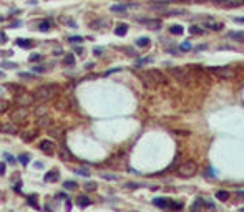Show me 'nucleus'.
<instances>
[{
  "label": "nucleus",
  "instance_id": "obj_1",
  "mask_svg": "<svg viewBox=\"0 0 244 212\" xmlns=\"http://www.w3.org/2000/svg\"><path fill=\"white\" fill-rule=\"evenodd\" d=\"M57 91H58V88L55 85H42L33 91V101L45 103V101H48V99L53 98L57 95Z\"/></svg>",
  "mask_w": 244,
  "mask_h": 212
},
{
  "label": "nucleus",
  "instance_id": "obj_2",
  "mask_svg": "<svg viewBox=\"0 0 244 212\" xmlns=\"http://www.w3.org/2000/svg\"><path fill=\"white\" fill-rule=\"evenodd\" d=\"M141 78L146 86H156L158 83H165L166 81V76L160 70H148V72L141 73Z\"/></svg>",
  "mask_w": 244,
  "mask_h": 212
},
{
  "label": "nucleus",
  "instance_id": "obj_3",
  "mask_svg": "<svg viewBox=\"0 0 244 212\" xmlns=\"http://www.w3.org/2000/svg\"><path fill=\"white\" fill-rule=\"evenodd\" d=\"M208 70L216 76H219V78H234L236 76V72L231 66H211Z\"/></svg>",
  "mask_w": 244,
  "mask_h": 212
},
{
  "label": "nucleus",
  "instance_id": "obj_4",
  "mask_svg": "<svg viewBox=\"0 0 244 212\" xmlns=\"http://www.w3.org/2000/svg\"><path fill=\"white\" fill-rule=\"evenodd\" d=\"M196 171H198V166H196L194 162H184L183 166H179L178 174L181 176V178H191Z\"/></svg>",
  "mask_w": 244,
  "mask_h": 212
},
{
  "label": "nucleus",
  "instance_id": "obj_5",
  "mask_svg": "<svg viewBox=\"0 0 244 212\" xmlns=\"http://www.w3.org/2000/svg\"><path fill=\"white\" fill-rule=\"evenodd\" d=\"M168 72H170L174 78L179 80V81H186L189 78V70L188 68H176V66H171L168 68Z\"/></svg>",
  "mask_w": 244,
  "mask_h": 212
},
{
  "label": "nucleus",
  "instance_id": "obj_6",
  "mask_svg": "<svg viewBox=\"0 0 244 212\" xmlns=\"http://www.w3.org/2000/svg\"><path fill=\"white\" fill-rule=\"evenodd\" d=\"M15 101L19 103V106H30L33 103V95H28V93L23 90L20 93H17V96H15Z\"/></svg>",
  "mask_w": 244,
  "mask_h": 212
},
{
  "label": "nucleus",
  "instance_id": "obj_7",
  "mask_svg": "<svg viewBox=\"0 0 244 212\" xmlns=\"http://www.w3.org/2000/svg\"><path fill=\"white\" fill-rule=\"evenodd\" d=\"M201 20H203V25H204V28H209V30H214V32L223 30V27H224L223 22H216L214 19H211V17H203Z\"/></svg>",
  "mask_w": 244,
  "mask_h": 212
},
{
  "label": "nucleus",
  "instance_id": "obj_8",
  "mask_svg": "<svg viewBox=\"0 0 244 212\" xmlns=\"http://www.w3.org/2000/svg\"><path fill=\"white\" fill-rule=\"evenodd\" d=\"M27 118H28V108L27 106H17L15 111L12 113V119H14V123L15 121H25Z\"/></svg>",
  "mask_w": 244,
  "mask_h": 212
},
{
  "label": "nucleus",
  "instance_id": "obj_9",
  "mask_svg": "<svg viewBox=\"0 0 244 212\" xmlns=\"http://www.w3.org/2000/svg\"><path fill=\"white\" fill-rule=\"evenodd\" d=\"M38 148L42 149L43 152H46V154H53L57 144L53 143V141H50V139H42V141H40V144H38Z\"/></svg>",
  "mask_w": 244,
  "mask_h": 212
},
{
  "label": "nucleus",
  "instance_id": "obj_10",
  "mask_svg": "<svg viewBox=\"0 0 244 212\" xmlns=\"http://www.w3.org/2000/svg\"><path fill=\"white\" fill-rule=\"evenodd\" d=\"M0 133H3V134H17V133H19V126H17L14 121L3 123V125H0Z\"/></svg>",
  "mask_w": 244,
  "mask_h": 212
},
{
  "label": "nucleus",
  "instance_id": "obj_11",
  "mask_svg": "<svg viewBox=\"0 0 244 212\" xmlns=\"http://www.w3.org/2000/svg\"><path fill=\"white\" fill-rule=\"evenodd\" d=\"M203 207H214V204L213 202H208L206 199H203V197H198L196 202L191 205V212H199Z\"/></svg>",
  "mask_w": 244,
  "mask_h": 212
},
{
  "label": "nucleus",
  "instance_id": "obj_12",
  "mask_svg": "<svg viewBox=\"0 0 244 212\" xmlns=\"http://www.w3.org/2000/svg\"><path fill=\"white\" fill-rule=\"evenodd\" d=\"M139 22H141L143 25H146L148 28H151V30H158V28H161V22L155 20V19H139Z\"/></svg>",
  "mask_w": 244,
  "mask_h": 212
},
{
  "label": "nucleus",
  "instance_id": "obj_13",
  "mask_svg": "<svg viewBox=\"0 0 244 212\" xmlns=\"http://www.w3.org/2000/svg\"><path fill=\"white\" fill-rule=\"evenodd\" d=\"M58 156H60L62 161H75L73 154L70 152L67 148H58Z\"/></svg>",
  "mask_w": 244,
  "mask_h": 212
},
{
  "label": "nucleus",
  "instance_id": "obj_14",
  "mask_svg": "<svg viewBox=\"0 0 244 212\" xmlns=\"http://www.w3.org/2000/svg\"><path fill=\"white\" fill-rule=\"evenodd\" d=\"M60 179V172H58V169H52L48 172L45 174V182H55Z\"/></svg>",
  "mask_w": 244,
  "mask_h": 212
},
{
  "label": "nucleus",
  "instance_id": "obj_15",
  "mask_svg": "<svg viewBox=\"0 0 244 212\" xmlns=\"http://www.w3.org/2000/svg\"><path fill=\"white\" fill-rule=\"evenodd\" d=\"M130 7H133V5H128V3H116V5H111V12H115V13H123V12H126Z\"/></svg>",
  "mask_w": 244,
  "mask_h": 212
},
{
  "label": "nucleus",
  "instance_id": "obj_16",
  "mask_svg": "<svg viewBox=\"0 0 244 212\" xmlns=\"http://www.w3.org/2000/svg\"><path fill=\"white\" fill-rule=\"evenodd\" d=\"M90 204H91V199H88L86 196H78L77 197V205H78V207L83 209V207H88Z\"/></svg>",
  "mask_w": 244,
  "mask_h": 212
},
{
  "label": "nucleus",
  "instance_id": "obj_17",
  "mask_svg": "<svg viewBox=\"0 0 244 212\" xmlns=\"http://www.w3.org/2000/svg\"><path fill=\"white\" fill-rule=\"evenodd\" d=\"M46 129H48V134H50V136H55V138H62L63 136V131H62V129L60 128H58V126H53V125H50L48 128H46Z\"/></svg>",
  "mask_w": 244,
  "mask_h": 212
},
{
  "label": "nucleus",
  "instance_id": "obj_18",
  "mask_svg": "<svg viewBox=\"0 0 244 212\" xmlns=\"http://www.w3.org/2000/svg\"><path fill=\"white\" fill-rule=\"evenodd\" d=\"M52 125V119L48 116H42V118H38V121H37V126L38 128H43V129H46Z\"/></svg>",
  "mask_w": 244,
  "mask_h": 212
},
{
  "label": "nucleus",
  "instance_id": "obj_19",
  "mask_svg": "<svg viewBox=\"0 0 244 212\" xmlns=\"http://www.w3.org/2000/svg\"><path fill=\"white\" fill-rule=\"evenodd\" d=\"M126 32H128V25H126V23H120V25L115 28V33L118 35V37H123V35H126Z\"/></svg>",
  "mask_w": 244,
  "mask_h": 212
},
{
  "label": "nucleus",
  "instance_id": "obj_20",
  "mask_svg": "<svg viewBox=\"0 0 244 212\" xmlns=\"http://www.w3.org/2000/svg\"><path fill=\"white\" fill-rule=\"evenodd\" d=\"M153 204L156 205V207L166 209V207H168V199H165V197H158V199H153Z\"/></svg>",
  "mask_w": 244,
  "mask_h": 212
},
{
  "label": "nucleus",
  "instance_id": "obj_21",
  "mask_svg": "<svg viewBox=\"0 0 244 212\" xmlns=\"http://www.w3.org/2000/svg\"><path fill=\"white\" fill-rule=\"evenodd\" d=\"M17 45L22 46V48H32V46H33V42H30V40H25V38H17Z\"/></svg>",
  "mask_w": 244,
  "mask_h": 212
},
{
  "label": "nucleus",
  "instance_id": "obj_22",
  "mask_svg": "<svg viewBox=\"0 0 244 212\" xmlns=\"http://www.w3.org/2000/svg\"><path fill=\"white\" fill-rule=\"evenodd\" d=\"M35 138H37V131H27V134L22 136V139L25 141V143H30V141H33Z\"/></svg>",
  "mask_w": 244,
  "mask_h": 212
},
{
  "label": "nucleus",
  "instance_id": "obj_23",
  "mask_svg": "<svg viewBox=\"0 0 244 212\" xmlns=\"http://www.w3.org/2000/svg\"><path fill=\"white\" fill-rule=\"evenodd\" d=\"M166 209H171V210H181L183 209V204L181 202H174V201H168V207Z\"/></svg>",
  "mask_w": 244,
  "mask_h": 212
},
{
  "label": "nucleus",
  "instance_id": "obj_24",
  "mask_svg": "<svg viewBox=\"0 0 244 212\" xmlns=\"http://www.w3.org/2000/svg\"><path fill=\"white\" fill-rule=\"evenodd\" d=\"M50 28H52V22H50V20H43V22L38 25V30H40V32H48Z\"/></svg>",
  "mask_w": 244,
  "mask_h": 212
},
{
  "label": "nucleus",
  "instance_id": "obj_25",
  "mask_svg": "<svg viewBox=\"0 0 244 212\" xmlns=\"http://www.w3.org/2000/svg\"><path fill=\"white\" fill-rule=\"evenodd\" d=\"M229 38H234L237 42H244V32H231Z\"/></svg>",
  "mask_w": 244,
  "mask_h": 212
},
{
  "label": "nucleus",
  "instance_id": "obj_26",
  "mask_svg": "<svg viewBox=\"0 0 244 212\" xmlns=\"http://www.w3.org/2000/svg\"><path fill=\"white\" fill-rule=\"evenodd\" d=\"M27 202L30 204L33 209H40V205L37 204V196H35V194H32V196H28V197H27Z\"/></svg>",
  "mask_w": 244,
  "mask_h": 212
},
{
  "label": "nucleus",
  "instance_id": "obj_27",
  "mask_svg": "<svg viewBox=\"0 0 244 212\" xmlns=\"http://www.w3.org/2000/svg\"><path fill=\"white\" fill-rule=\"evenodd\" d=\"M63 187H65V189H68V191H75L78 187V184L75 181H67L65 184H63Z\"/></svg>",
  "mask_w": 244,
  "mask_h": 212
},
{
  "label": "nucleus",
  "instance_id": "obj_28",
  "mask_svg": "<svg viewBox=\"0 0 244 212\" xmlns=\"http://www.w3.org/2000/svg\"><path fill=\"white\" fill-rule=\"evenodd\" d=\"M189 33L191 35H201V33H204V30L199 28V25H193V27H189Z\"/></svg>",
  "mask_w": 244,
  "mask_h": 212
},
{
  "label": "nucleus",
  "instance_id": "obj_29",
  "mask_svg": "<svg viewBox=\"0 0 244 212\" xmlns=\"http://www.w3.org/2000/svg\"><path fill=\"white\" fill-rule=\"evenodd\" d=\"M228 197H229V192H226V191L216 192V199H219V201H228Z\"/></svg>",
  "mask_w": 244,
  "mask_h": 212
},
{
  "label": "nucleus",
  "instance_id": "obj_30",
  "mask_svg": "<svg viewBox=\"0 0 244 212\" xmlns=\"http://www.w3.org/2000/svg\"><path fill=\"white\" fill-rule=\"evenodd\" d=\"M75 172L77 174H80V176H83V178H90V171L86 169V167H80V169H75Z\"/></svg>",
  "mask_w": 244,
  "mask_h": 212
},
{
  "label": "nucleus",
  "instance_id": "obj_31",
  "mask_svg": "<svg viewBox=\"0 0 244 212\" xmlns=\"http://www.w3.org/2000/svg\"><path fill=\"white\" fill-rule=\"evenodd\" d=\"M170 33H173V35H181L183 33V27L181 25H173L170 28Z\"/></svg>",
  "mask_w": 244,
  "mask_h": 212
},
{
  "label": "nucleus",
  "instance_id": "obj_32",
  "mask_svg": "<svg viewBox=\"0 0 244 212\" xmlns=\"http://www.w3.org/2000/svg\"><path fill=\"white\" fill-rule=\"evenodd\" d=\"M136 45H138V46H148V45H149V38H146V37L138 38V40H136Z\"/></svg>",
  "mask_w": 244,
  "mask_h": 212
},
{
  "label": "nucleus",
  "instance_id": "obj_33",
  "mask_svg": "<svg viewBox=\"0 0 244 212\" xmlns=\"http://www.w3.org/2000/svg\"><path fill=\"white\" fill-rule=\"evenodd\" d=\"M65 65H70V66L75 65V56L72 55V53H68V55L65 56Z\"/></svg>",
  "mask_w": 244,
  "mask_h": 212
},
{
  "label": "nucleus",
  "instance_id": "obj_34",
  "mask_svg": "<svg viewBox=\"0 0 244 212\" xmlns=\"http://www.w3.org/2000/svg\"><path fill=\"white\" fill-rule=\"evenodd\" d=\"M7 109H8V101H5V99H0V114L5 113Z\"/></svg>",
  "mask_w": 244,
  "mask_h": 212
},
{
  "label": "nucleus",
  "instance_id": "obj_35",
  "mask_svg": "<svg viewBox=\"0 0 244 212\" xmlns=\"http://www.w3.org/2000/svg\"><path fill=\"white\" fill-rule=\"evenodd\" d=\"M103 25H106V20H95L91 23V28H101Z\"/></svg>",
  "mask_w": 244,
  "mask_h": 212
},
{
  "label": "nucleus",
  "instance_id": "obj_36",
  "mask_svg": "<svg viewBox=\"0 0 244 212\" xmlns=\"http://www.w3.org/2000/svg\"><path fill=\"white\" fill-rule=\"evenodd\" d=\"M63 23H67V25H70V27H73V28H77V23H75L72 19H67V17H62V19H60Z\"/></svg>",
  "mask_w": 244,
  "mask_h": 212
},
{
  "label": "nucleus",
  "instance_id": "obj_37",
  "mask_svg": "<svg viewBox=\"0 0 244 212\" xmlns=\"http://www.w3.org/2000/svg\"><path fill=\"white\" fill-rule=\"evenodd\" d=\"M32 72H35V73H45L46 68L42 66V65H37V66H32Z\"/></svg>",
  "mask_w": 244,
  "mask_h": 212
},
{
  "label": "nucleus",
  "instance_id": "obj_38",
  "mask_svg": "<svg viewBox=\"0 0 244 212\" xmlns=\"http://www.w3.org/2000/svg\"><path fill=\"white\" fill-rule=\"evenodd\" d=\"M2 66H3V68L12 70V68H17L19 65H17V63H12V61H2Z\"/></svg>",
  "mask_w": 244,
  "mask_h": 212
},
{
  "label": "nucleus",
  "instance_id": "obj_39",
  "mask_svg": "<svg viewBox=\"0 0 244 212\" xmlns=\"http://www.w3.org/2000/svg\"><path fill=\"white\" fill-rule=\"evenodd\" d=\"M101 178H103V179H108V181H118V176L106 174V172H103V174H101Z\"/></svg>",
  "mask_w": 244,
  "mask_h": 212
},
{
  "label": "nucleus",
  "instance_id": "obj_40",
  "mask_svg": "<svg viewBox=\"0 0 244 212\" xmlns=\"http://www.w3.org/2000/svg\"><path fill=\"white\" fill-rule=\"evenodd\" d=\"M153 61V58H141V60L136 61V66H141V65H146V63H151Z\"/></svg>",
  "mask_w": 244,
  "mask_h": 212
},
{
  "label": "nucleus",
  "instance_id": "obj_41",
  "mask_svg": "<svg viewBox=\"0 0 244 212\" xmlns=\"http://www.w3.org/2000/svg\"><path fill=\"white\" fill-rule=\"evenodd\" d=\"M38 60H42V53H35V55L28 56V61H38Z\"/></svg>",
  "mask_w": 244,
  "mask_h": 212
},
{
  "label": "nucleus",
  "instance_id": "obj_42",
  "mask_svg": "<svg viewBox=\"0 0 244 212\" xmlns=\"http://www.w3.org/2000/svg\"><path fill=\"white\" fill-rule=\"evenodd\" d=\"M3 157L7 159V162H8V164H15V157L12 156V154H8V152H3Z\"/></svg>",
  "mask_w": 244,
  "mask_h": 212
},
{
  "label": "nucleus",
  "instance_id": "obj_43",
  "mask_svg": "<svg viewBox=\"0 0 244 212\" xmlns=\"http://www.w3.org/2000/svg\"><path fill=\"white\" fill-rule=\"evenodd\" d=\"M28 159H30V157H28L27 154H20L19 156V161L23 164V166H27V164H28Z\"/></svg>",
  "mask_w": 244,
  "mask_h": 212
},
{
  "label": "nucleus",
  "instance_id": "obj_44",
  "mask_svg": "<svg viewBox=\"0 0 244 212\" xmlns=\"http://www.w3.org/2000/svg\"><path fill=\"white\" fill-rule=\"evenodd\" d=\"M68 42L70 43H81V42H83V38H81V37H68Z\"/></svg>",
  "mask_w": 244,
  "mask_h": 212
},
{
  "label": "nucleus",
  "instance_id": "obj_45",
  "mask_svg": "<svg viewBox=\"0 0 244 212\" xmlns=\"http://www.w3.org/2000/svg\"><path fill=\"white\" fill-rule=\"evenodd\" d=\"M85 189H86V191H95V189H96V182H86V184H85Z\"/></svg>",
  "mask_w": 244,
  "mask_h": 212
},
{
  "label": "nucleus",
  "instance_id": "obj_46",
  "mask_svg": "<svg viewBox=\"0 0 244 212\" xmlns=\"http://www.w3.org/2000/svg\"><path fill=\"white\" fill-rule=\"evenodd\" d=\"M93 53H95L96 56H101L103 55V48H100V46H98V48H93Z\"/></svg>",
  "mask_w": 244,
  "mask_h": 212
},
{
  "label": "nucleus",
  "instance_id": "obj_47",
  "mask_svg": "<svg viewBox=\"0 0 244 212\" xmlns=\"http://www.w3.org/2000/svg\"><path fill=\"white\" fill-rule=\"evenodd\" d=\"M126 187H130V189H136V187H139V184H136V182H128Z\"/></svg>",
  "mask_w": 244,
  "mask_h": 212
},
{
  "label": "nucleus",
  "instance_id": "obj_48",
  "mask_svg": "<svg viewBox=\"0 0 244 212\" xmlns=\"http://www.w3.org/2000/svg\"><path fill=\"white\" fill-rule=\"evenodd\" d=\"M20 25H22V22H20V20H15V22H12L10 27H12V28H19Z\"/></svg>",
  "mask_w": 244,
  "mask_h": 212
},
{
  "label": "nucleus",
  "instance_id": "obj_49",
  "mask_svg": "<svg viewBox=\"0 0 244 212\" xmlns=\"http://www.w3.org/2000/svg\"><path fill=\"white\" fill-rule=\"evenodd\" d=\"M20 78H28V80H32L33 75H32V73H20Z\"/></svg>",
  "mask_w": 244,
  "mask_h": 212
},
{
  "label": "nucleus",
  "instance_id": "obj_50",
  "mask_svg": "<svg viewBox=\"0 0 244 212\" xmlns=\"http://www.w3.org/2000/svg\"><path fill=\"white\" fill-rule=\"evenodd\" d=\"M189 48H191V43H188V42L183 43L181 46H179V50H189Z\"/></svg>",
  "mask_w": 244,
  "mask_h": 212
},
{
  "label": "nucleus",
  "instance_id": "obj_51",
  "mask_svg": "<svg viewBox=\"0 0 244 212\" xmlns=\"http://www.w3.org/2000/svg\"><path fill=\"white\" fill-rule=\"evenodd\" d=\"M0 42H2V43L7 42V35H5L3 32H0Z\"/></svg>",
  "mask_w": 244,
  "mask_h": 212
},
{
  "label": "nucleus",
  "instance_id": "obj_52",
  "mask_svg": "<svg viewBox=\"0 0 244 212\" xmlns=\"http://www.w3.org/2000/svg\"><path fill=\"white\" fill-rule=\"evenodd\" d=\"M75 53H77V55H83L85 50H83V48H80V46H77V48H75Z\"/></svg>",
  "mask_w": 244,
  "mask_h": 212
},
{
  "label": "nucleus",
  "instance_id": "obj_53",
  "mask_svg": "<svg viewBox=\"0 0 244 212\" xmlns=\"http://www.w3.org/2000/svg\"><path fill=\"white\" fill-rule=\"evenodd\" d=\"M3 174H5V164L0 162V176H3Z\"/></svg>",
  "mask_w": 244,
  "mask_h": 212
},
{
  "label": "nucleus",
  "instance_id": "obj_54",
  "mask_svg": "<svg viewBox=\"0 0 244 212\" xmlns=\"http://www.w3.org/2000/svg\"><path fill=\"white\" fill-rule=\"evenodd\" d=\"M234 22H239V23H244V17H234Z\"/></svg>",
  "mask_w": 244,
  "mask_h": 212
},
{
  "label": "nucleus",
  "instance_id": "obj_55",
  "mask_svg": "<svg viewBox=\"0 0 244 212\" xmlns=\"http://www.w3.org/2000/svg\"><path fill=\"white\" fill-rule=\"evenodd\" d=\"M65 209H67V210L72 209V202H70V201H67V202H65Z\"/></svg>",
  "mask_w": 244,
  "mask_h": 212
},
{
  "label": "nucleus",
  "instance_id": "obj_56",
  "mask_svg": "<svg viewBox=\"0 0 244 212\" xmlns=\"http://www.w3.org/2000/svg\"><path fill=\"white\" fill-rule=\"evenodd\" d=\"M236 196H239V197H242V201H244V191H237V192H236Z\"/></svg>",
  "mask_w": 244,
  "mask_h": 212
},
{
  "label": "nucleus",
  "instance_id": "obj_57",
  "mask_svg": "<svg viewBox=\"0 0 244 212\" xmlns=\"http://www.w3.org/2000/svg\"><path fill=\"white\" fill-rule=\"evenodd\" d=\"M213 2H214V3H218V5H219V3H228L226 0H213Z\"/></svg>",
  "mask_w": 244,
  "mask_h": 212
},
{
  "label": "nucleus",
  "instance_id": "obj_58",
  "mask_svg": "<svg viewBox=\"0 0 244 212\" xmlns=\"http://www.w3.org/2000/svg\"><path fill=\"white\" fill-rule=\"evenodd\" d=\"M35 167L40 169V167H43V162H35Z\"/></svg>",
  "mask_w": 244,
  "mask_h": 212
},
{
  "label": "nucleus",
  "instance_id": "obj_59",
  "mask_svg": "<svg viewBox=\"0 0 244 212\" xmlns=\"http://www.w3.org/2000/svg\"><path fill=\"white\" fill-rule=\"evenodd\" d=\"M189 2H194V3H203V2H208V0H189Z\"/></svg>",
  "mask_w": 244,
  "mask_h": 212
},
{
  "label": "nucleus",
  "instance_id": "obj_60",
  "mask_svg": "<svg viewBox=\"0 0 244 212\" xmlns=\"http://www.w3.org/2000/svg\"><path fill=\"white\" fill-rule=\"evenodd\" d=\"M85 68H86V70H91V68H93V63H86Z\"/></svg>",
  "mask_w": 244,
  "mask_h": 212
},
{
  "label": "nucleus",
  "instance_id": "obj_61",
  "mask_svg": "<svg viewBox=\"0 0 244 212\" xmlns=\"http://www.w3.org/2000/svg\"><path fill=\"white\" fill-rule=\"evenodd\" d=\"M3 76H5V73H3V72H0V78H3Z\"/></svg>",
  "mask_w": 244,
  "mask_h": 212
},
{
  "label": "nucleus",
  "instance_id": "obj_62",
  "mask_svg": "<svg viewBox=\"0 0 244 212\" xmlns=\"http://www.w3.org/2000/svg\"><path fill=\"white\" fill-rule=\"evenodd\" d=\"M0 22H3V17L2 15H0Z\"/></svg>",
  "mask_w": 244,
  "mask_h": 212
},
{
  "label": "nucleus",
  "instance_id": "obj_63",
  "mask_svg": "<svg viewBox=\"0 0 244 212\" xmlns=\"http://www.w3.org/2000/svg\"><path fill=\"white\" fill-rule=\"evenodd\" d=\"M239 212H244V209H241V210H239Z\"/></svg>",
  "mask_w": 244,
  "mask_h": 212
}]
</instances>
